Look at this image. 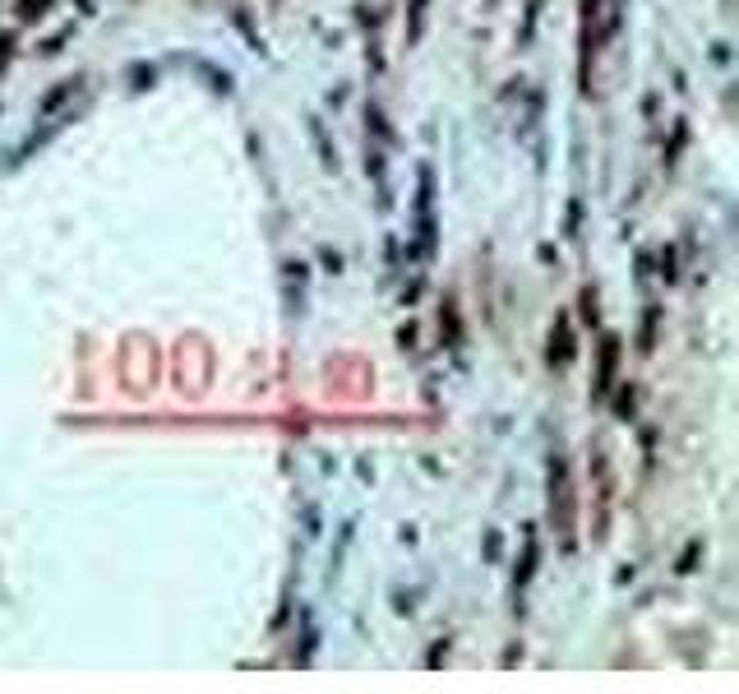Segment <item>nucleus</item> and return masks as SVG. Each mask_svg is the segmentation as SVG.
I'll return each mask as SVG.
<instances>
[{"mask_svg":"<svg viewBox=\"0 0 739 694\" xmlns=\"http://www.w3.org/2000/svg\"><path fill=\"white\" fill-rule=\"evenodd\" d=\"M615 362H619V338L606 333V338H601V380H597V398L610 394V384H615Z\"/></svg>","mask_w":739,"mask_h":694,"instance_id":"nucleus-1","label":"nucleus"},{"mask_svg":"<svg viewBox=\"0 0 739 694\" xmlns=\"http://www.w3.org/2000/svg\"><path fill=\"white\" fill-rule=\"evenodd\" d=\"M536 570V532H527V555H523V570H517V584H527Z\"/></svg>","mask_w":739,"mask_h":694,"instance_id":"nucleus-2","label":"nucleus"},{"mask_svg":"<svg viewBox=\"0 0 739 694\" xmlns=\"http://www.w3.org/2000/svg\"><path fill=\"white\" fill-rule=\"evenodd\" d=\"M69 93H74V79H65V84H60V89H56V93H51V98L42 102V116H47V111H56V107H60V102L69 98Z\"/></svg>","mask_w":739,"mask_h":694,"instance_id":"nucleus-3","label":"nucleus"},{"mask_svg":"<svg viewBox=\"0 0 739 694\" xmlns=\"http://www.w3.org/2000/svg\"><path fill=\"white\" fill-rule=\"evenodd\" d=\"M490 5H494V0H490Z\"/></svg>","mask_w":739,"mask_h":694,"instance_id":"nucleus-4","label":"nucleus"}]
</instances>
